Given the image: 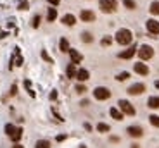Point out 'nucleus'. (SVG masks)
<instances>
[{
    "label": "nucleus",
    "mask_w": 159,
    "mask_h": 148,
    "mask_svg": "<svg viewBox=\"0 0 159 148\" xmlns=\"http://www.w3.org/2000/svg\"><path fill=\"white\" fill-rule=\"evenodd\" d=\"M147 105H149L150 109H159V97H150Z\"/></svg>",
    "instance_id": "17"
},
{
    "label": "nucleus",
    "mask_w": 159,
    "mask_h": 148,
    "mask_svg": "<svg viewBox=\"0 0 159 148\" xmlns=\"http://www.w3.org/2000/svg\"><path fill=\"white\" fill-rule=\"evenodd\" d=\"M66 139V134H61V136H57V141H64Z\"/></svg>",
    "instance_id": "37"
},
{
    "label": "nucleus",
    "mask_w": 159,
    "mask_h": 148,
    "mask_svg": "<svg viewBox=\"0 0 159 148\" xmlns=\"http://www.w3.org/2000/svg\"><path fill=\"white\" fill-rule=\"evenodd\" d=\"M16 129L18 128H14V124H5V133H7L9 136H12V134L16 133Z\"/></svg>",
    "instance_id": "25"
},
{
    "label": "nucleus",
    "mask_w": 159,
    "mask_h": 148,
    "mask_svg": "<svg viewBox=\"0 0 159 148\" xmlns=\"http://www.w3.org/2000/svg\"><path fill=\"white\" fill-rule=\"evenodd\" d=\"M66 72H68V78H74L76 72H78V71H76V64H69L68 69H66Z\"/></svg>",
    "instance_id": "18"
},
{
    "label": "nucleus",
    "mask_w": 159,
    "mask_h": 148,
    "mask_svg": "<svg viewBox=\"0 0 159 148\" xmlns=\"http://www.w3.org/2000/svg\"><path fill=\"white\" fill-rule=\"evenodd\" d=\"M19 9H21V10H26V9H28V2H26V0L19 4Z\"/></svg>",
    "instance_id": "33"
},
{
    "label": "nucleus",
    "mask_w": 159,
    "mask_h": 148,
    "mask_svg": "<svg viewBox=\"0 0 159 148\" xmlns=\"http://www.w3.org/2000/svg\"><path fill=\"white\" fill-rule=\"evenodd\" d=\"M137 52H139V57L142 60H149V59H152V55H154V50H152L150 45H142Z\"/></svg>",
    "instance_id": "3"
},
{
    "label": "nucleus",
    "mask_w": 159,
    "mask_h": 148,
    "mask_svg": "<svg viewBox=\"0 0 159 148\" xmlns=\"http://www.w3.org/2000/svg\"><path fill=\"white\" fill-rule=\"evenodd\" d=\"M35 148H50V143L47 139H38L36 145H35Z\"/></svg>",
    "instance_id": "21"
},
{
    "label": "nucleus",
    "mask_w": 159,
    "mask_h": 148,
    "mask_svg": "<svg viewBox=\"0 0 159 148\" xmlns=\"http://www.w3.org/2000/svg\"><path fill=\"white\" fill-rule=\"evenodd\" d=\"M128 78H130V72H126V71H125V72H119L118 76H116L118 81H126Z\"/></svg>",
    "instance_id": "26"
},
{
    "label": "nucleus",
    "mask_w": 159,
    "mask_h": 148,
    "mask_svg": "<svg viewBox=\"0 0 159 148\" xmlns=\"http://www.w3.org/2000/svg\"><path fill=\"white\" fill-rule=\"evenodd\" d=\"M57 98V91H52V93H50V100H55Z\"/></svg>",
    "instance_id": "35"
},
{
    "label": "nucleus",
    "mask_w": 159,
    "mask_h": 148,
    "mask_svg": "<svg viewBox=\"0 0 159 148\" xmlns=\"http://www.w3.org/2000/svg\"><path fill=\"white\" fill-rule=\"evenodd\" d=\"M21 136H23V129H21V128H18V129H16V133H14V134L10 136V139H12V141H19V139H21Z\"/></svg>",
    "instance_id": "22"
},
{
    "label": "nucleus",
    "mask_w": 159,
    "mask_h": 148,
    "mask_svg": "<svg viewBox=\"0 0 159 148\" xmlns=\"http://www.w3.org/2000/svg\"><path fill=\"white\" fill-rule=\"evenodd\" d=\"M145 26H147V31H149L150 35H156V38H158L159 35V22L156 19H149L145 22Z\"/></svg>",
    "instance_id": "6"
},
{
    "label": "nucleus",
    "mask_w": 159,
    "mask_h": 148,
    "mask_svg": "<svg viewBox=\"0 0 159 148\" xmlns=\"http://www.w3.org/2000/svg\"><path fill=\"white\" fill-rule=\"evenodd\" d=\"M109 114H111V117H112V119H116V121H123V112L118 110L116 107H112V109L109 110Z\"/></svg>",
    "instance_id": "15"
},
{
    "label": "nucleus",
    "mask_w": 159,
    "mask_h": 148,
    "mask_svg": "<svg viewBox=\"0 0 159 148\" xmlns=\"http://www.w3.org/2000/svg\"><path fill=\"white\" fill-rule=\"evenodd\" d=\"M42 57H43V59L47 60V62H50V64H52V59H50V57H49V53H47L45 50H42Z\"/></svg>",
    "instance_id": "31"
},
{
    "label": "nucleus",
    "mask_w": 159,
    "mask_h": 148,
    "mask_svg": "<svg viewBox=\"0 0 159 148\" xmlns=\"http://www.w3.org/2000/svg\"><path fill=\"white\" fill-rule=\"evenodd\" d=\"M69 57H71V60H73V64H78V62H81L83 60V55L80 53L78 50H74V48H69Z\"/></svg>",
    "instance_id": "9"
},
{
    "label": "nucleus",
    "mask_w": 159,
    "mask_h": 148,
    "mask_svg": "<svg viewBox=\"0 0 159 148\" xmlns=\"http://www.w3.org/2000/svg\"><path fill=\"white\" fill-rule=\"evenodd\" d=\"M55 17H57V10L54 9V7H52V9H49V12H47V19H49L50 22H54V21H55Z\"/></svg>",
    "instance_id": "19"
},
{
    "label": "nucleus",
    "mask_w": 159,
    "mask_h": 148,
    "mask_svg": "<svg viewBox=\"0 0 159 148\" xmlns=\"http://www.w3.org/2000/svg\"><path fill=\"white\" fill-rule=\"evenodd\" d=\"M149 121H150V124H152V126L159 128V116H150Z\"/></svg>",
    "instance_id": "27"
},
{
    "label": "nucleus",
    "mask_w": 159,
    "mask_h": 148,
    "mask_svg": "<svg viewBox=\"0 0 159 148\" xmlns=\"http://www.w3.org/2000/svg\"><path fill=\"white\" fill-rule=\"evenodd\" d=\"M99 7H100L102 12L111 14V12H114V10L118 9V2H116V0H100V2H99Z\"/></svg>",
    "instance_id": "2"
},
{
    "label": "nucleus",
    "mask_w": 159,
    "mask_h": 148,
    "mask_svg": "<svg viewBox=\"0 0 159 148\" xmlns=\"http://www.w3.org/2000/svg\"><path fill=\"white\" fill-rule=\"evenodd\" d=\"M109 126H107V124H104V122H99V124H97V131H99V133H107V131H109Z\"/></svg>",
    "instance_id": "23"
},
{
    "label": "nucleus",
    "mask_w": 159,
    "mask_h": 148,
    "mask_svg": "<svg viewBox=\"0 0 159 148\" xmlns=\"http://www.w3.org/2000/svg\"><path fill=\"white\" fill-rule=\"evenodd\" d=\"M81 40H83L85 43H92V41H93L92 35H90V33H87V31H85V33H81Z\"/></svg>",
    "instance_id": "24"
},
{
    "label": "nucleus",
    "mask_w": 159,
    "mask_h": 148,
    "mask_svg": "<svg viewBox=\"0 0 159 148\" xmlns=\"http://www.w3.org/2000/svg\"><path fill=\"white\" fill-rule=\"evenodd\" d=\"M16 90H18V88H16V84H14V86L10 88V93H12V95H16Z\"/></svg>",
    "instance_id": "38"
},
{
    "label": "nucleus",
    "mask_w": 159,
    "mask_h": 148,
    "mask_svg": "<svg viewBox=\"0 0 159 148\" xmlns=\"http://www.w3.org/2000/svg\"><path fill=\"white\" fill-rule=\"evenodd\" d=\"M150 14H154V16H159V2H152L150 4Z\"/></svg>",
    "instance_id": "20"
},
{
    "label": "nucleus",
    "mask_w": 159,
    "mask_h": 148,
    "mask_svg": "<svg viewBox=\"0 0 159 148\" xmlns=\"http://www.w3.org/2000/svg\"><path fill=\"white\" fill-rule=\"evenodd\" d=\"M31 24H33V28H38V26H40V16H35Z\"/></svg>",
    "instance_id": "30"
},
{
    "label": "nucleus",
    "mask_w": 159,
    "mask_h": 148,
    "mask_svg": "<svg viewBox=\"0 0 159 148\" xmlns=\"http://www.w3.org/2000/svg\"><path fill=\"white\" fill-rule=\"evenodd\" d=\"M131 148H140V147L137 145V143H135V145H131Z\"/></svg>",
    "instance_id": "39"
},
{
    "label": "nucleus",
    "mask_w": 159,
    "mask_h": 148,
    "mask_svg": "<svg viewBox=\"0 0 159 148\" xmlns=\"http://www.w3.org/2000/svg\"><path fill=\"white\" fill-rule=\"evenodd\" d=\"M131 40H133V35H131V31L126 30V28H123V30H119L118 33H116V41H118L119 45H130Z\"/></svg>",
    "instance_id": "1"
},
{
    "label": "nucleus",
    "mask_w": 159,
    "mask_h": 148,
    "mask_svg": "<svg viewBox=\"0 0 159 148\" xmlns=\"http://www.w3.org/2000/svg\"><path fill=\"white\" fill-rule=\"evenodd\" d=\"M123 4H125V7H128V9H135V2H133V0H123Z\"/></svg>",
    "instance_id": "29"
},
{
    "label": "nucleus",
    "mask_w": 159,
    "mask_h": 148,
    "mask_svg": "<svg viewBox=\"0 0 159 148\" xmlns=\"http://www.w3.org/2000/svg\"><path fill=\"white\" fill-rule=\"evenodd\" d=\"M62 22H64L66 26H74V24H76V17H74L73 14H66V16L62 17Z\"/></svg>",
    "instance_id": "13"
},
{
    "label": "nucleus",
    "mask_w": 159,
    "mask_h": 148,
    "mask_svg": "<svg viewBox=\"0 0 159 148\" xmlns=\"http://www.w3.org/2000/svg\"><path fill=\"white\" fill-rule=\"evenodd\" d=\"M59 48H61V52L68 53V52H69V41H68L66 38H61V41H59Z\"/></svg>",
    "instance_id": "16"
},
{
    "label": "nucleus",
    "mask_w": 159,
    "mask_h": 148,
    "mask_svg": "<svg viewBox=\"0 0 159 148\" xmlns=\"http://www.w3.org/2000/svg\"><path fill=\"white\" fill-rule=\"evenodd\" d=\"M21 64H23V57L18 55V57H16V66H21Z\"/></svg>",
    "instance_id": "34"
},
{
    "label": "nucleus",
    "mask_w": 159,
    "mask_h": 148,
    "mask_svg": "<svg viewBox=\"0 0 159 148\" xmlns=\"http://www.w3.org/2000/svg\"><path fill=\"white\" fill-rule=\"evenodd\" d=\"M47 2H49V4H52V5H57L61 0H47Z\"/></svg>",
    "instance_id": "36"
},
{
    "label": "nucleus",
    "mask_w": 159,
    "mask_h": 148,
    "mask_svg": "<svg viewBox=\"0 0 159 148\" xmlns=\"http://www.w3.org/2000/svg\"><path fill=\"white\" fill-rule=\"evenodd\" d=\"M135 53H137V48H135V47H131V48L121 52V53H119V59H131Z\"/></svg>",
    "instance_id": "12"
},
{
    "label": "nucleus",
    "mask_w": 159,
    "mask_h": 148,
    "mask_svg": "<svg viewBox=\"0 0 159 148\" xmlns=\"http://www.w3.org/2000/svg\"><path fill=\"white\" fill-rule=\"evenodd\" d=\"M76 91H78V93H85V91H87V88H85L83 84H78V86H76Z\"/></svg>",
    "instance_id": "32"
},
{
    "label": "nucleus",
    "mask_w": 159,
    "mask_h": 148,
    "mask_svg": "<svg viewBox=\"0 0 159 148\" xmlns=\"http://www.w3.org/2000/svg\"><path fill=\"white\" fill-rule=\"evenodd\" d=\"M93 97L97 100H107L111 97V91L107 88H104V86H97L93 90Z\"/></svg>",
    "instance_id": "5"
},
{
    "label": "nucleus",
    "mask_w": 159,
    "mask_h": 148,
    "mask_svg": "<svg viewBox=\"0 0 159 148\" xmlns=\"http://www.w3.org/2000/svg\"><path fill=\"white\" fill-rule=\"evenodd\" d=\"M156 88H159V81H156Z\"/></svg>",
    "instance_id": "40"
},
{
    "label": "nucleus",
    "mask_w": 159,
    "mask_h": 148,
    "mask_svg": "<svg viewBox=\"0 0 159 148\" xmlns=\"http://www.w3.org/2000/svg\"><path fill=\"white\" fill-rule=\"evenodd\" d=\"M118 105H119V110H121L123 114H126V116H135V109H133V105L130 103L128 100H119Z\"/></svg>",
    "instance_id": "4"
},
{
    "label": "nucleus",
    "mask_w": 159,
    "mask_h": 148,
    "mask_svg": "<svg viewBox=\"0 0 159 148\" xmlns=\"http://www.w3.org/2000/svg\"><path fill=\"white\" fill-rule=\"evenodd\" d=\"M135 72H137V74H142V76H145V74H149V67H147L145 64L139 62V64H135Z\"/></svg>",
    "instance_id": "11"
},
{
    "label": "nucleus",
    "mask_w": 159,
    "mask_h": 148,
    "mask_svg": "<svg viewBox=\"0 0 159 148\" xmlns=\"http://www.w3.org/2000/svg\"><path fill=\"white\" fill-rule=\"evenodd\" d=\"M14 148H23V147H19V145H16V147H14Z\"/></svg>",
    "instance_id": "41"
},
{
    "label": "nucleus",
    "mask_w": 159,
    "mask_h": 148,
    "mask_svg": "<svg viewBox=\"0 0 159 148\" xmlns=\"http://www.w3.org/2000/svg\"><path fill=\"white\" fill-rule=\"evenodd\" d=\"M144 91H145V84H144V83H135V84H131L128 88L130 95H140V93H144Z\"/></svg>",
    "instance_id": "7"
},
{
    "label": "nucleus",
    "mask_w": 159,
    "mask_h": 148,
    "mask_svg": "<svg viewBox=\"0 0 159 148\" xmlns=\"http://www.w3.org/2000/svg\"><path fill=\"white\" fill-rule=\"evenodd\" d=\"M80 17H81V21H85V22H92V21H95V14L92 10H81Z\"/></svg>",
    "instance_id": "10"
},
{
    "label": "nucleus",
    "mask_w": 159,
    "mask_h": 148,
    "mask_svg": "<svg viewBox=\"0 0 159 148\" xmlns=\"http://www.w3.org/2000/svg\"><path fill=\"white\" fill-rule=\"evenodd\" d=\"M126 133H128L131 138H140V136L144 134V129L140 128V126H130V128L126 129Z\"/></svg>",
    "instance_id": "8"
},
{
    "label": "nucleus",
    "mask_w": 159,
    "mask_h": 148,
    "mask_svg": "<svg viewBox=\"0 0 159 148\" xmlns=\"http://www.w3.org/2000/svg\"><path fill=\"white\" fill-rule=\"evenodd\" d=\"M100 43H102L104 47H107V45H111V43H112V38H111V36H104V38H102V41H100Z\"/></svg>",
    "instance_id": "28"
},
{
    "label": "nucleus",
    "mask_w": 159,
    "mask_h": 148,
    "mask_svg": "<svg viewBox=\"0 0 159 148\" xmlns=\"http://www.w3.org/2000/svg\"><path fill=\"white\" fill-rule=\"evenodd\" d=\"M88 78H90V72L87 69H80L78 72H76V79H78V81H87Z\"/></svg>",
    "instance_id": "14"
}]
</instances>
